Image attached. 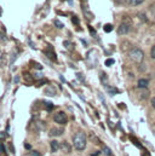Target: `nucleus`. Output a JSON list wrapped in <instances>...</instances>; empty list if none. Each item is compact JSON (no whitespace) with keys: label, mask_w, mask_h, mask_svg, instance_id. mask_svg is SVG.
Returning a JSON list of instances; mask_svg holds the SVG:
<instances>
[{"label":"nucleus","mask_w":155,"mask_h":156,"mask_svg":"<svg viewBox=\"0 0 155 156\" xmlns=\"http://www.w3.org/2000/svg\"><path fill=\"white\" fill-rule=\"evenodd\" d=\"M24 78L27 79L28 81H33V78H32V76H31L29 74H24Z\"/></svg>","instance_id":"a211bd4d"},{"label":"nucleus","mask_w":155,"mask_h":156,"mask_svg":"<svg viewBox=\"0 0 155 156\" xmlns=\"http://www.w3.org/2000/svg\"><path fill=\"white\" fill-rule=\"evenodd\" d=\"M63 132H64L63 128H51L50 132H49V134H50L51 137H57V136L63 134Z\"/></svg>","instance_id":"423d86ee"},{"label":"nucleus","mask_w":155,"mask_h":156,"mask_svg":"<svg viewBox=\"0 0 155 156\" xmlns=\"http://www.w3.org/2000/svg\"><path fill=\"white\" fill-rule=\"evenodd\" d=\"M128 56H130V58H131L133 62L141 63V62L143 61V58H144V52H143L141 48H138V47H132V48L130 50V52H128Z\"/></svg>","instance_id":"f03ea898"},{"label":"nucleus","mask_w":155,"mask_h":156,"mask_svg":"<svg viewBox=\"0 0 155 156\" xmlns=\"http://www.w3.org/2000/svg\"><path fill=\"white\" fill-rule=\"evenodd\" d=\"M114 64V59H107L106 61V66L107 67H110V66H113Z\"/></svg>","instance_id":"4468645a"},{"label":"nucleus","mask_w":155,"mask_h":156,"mask_svg":"<svg viewBox=\"0 0 155 156\" xmlns=\"http://www.w3.org/2000/svg\"><path fill=\"white\" fill-rule=\"evenodd\" d=\"M148 85H149V81L147 79H141V80H138V83H137V86L139 88H146V87H148Z\"/></svg>","instance_id":"0eeeda50"},{"label":"nucleus","mask_w":155,"mask_h":156,"mask_svg":"<svg viewBox=\"0 0 155 156\" xmlns=\"http://www.w3.org/2000/svg\"><path fill=\"white\" fill-rule=\"evenodd\" d=\"M61 149H62L63 153H66V154H70L73 148H72V145H70L68 142H62V144H61Z\"/></svg>","instance_id":"39448f33"},{"label":"nucleus","mask_w":155,"mask_h":156,"mask_svg":"<svg viewBox=\"0 0 155 156\" xmlns=\"http://www.w3.org/2000/svg\"><path fill=\"white\" fill-rule=\"evenodd\" d=\"M143 1H144V0H125V2H126L127 5H130V6H138V5H141Z\"/></svg>","instance_id":"6e6552de"},{"label":"nucleus","mask_w":155,"mask_h":156,"mask_svg":"<svg viewBox=\"0 0 155 156\" xmlns=\"http://www.w3.org/2000/svg\"><path fill=\"white\" fill-rule=\"evenodd\" d=\"M113 30V26L112 24H106L104 26V32L106 33H109V32H112Z\"/></svg>","instance_id":"f8f14e48"},{"label":"nucleus","mask_w":155,"mask_h":156,"mask_svg":"<svg viewBox=\"0 0 155 156\" xmlns=\"http://www.w3.org/2000/svg\"><path fill=\"white\" fill-rule=\"evenodd\" d=\"M51 109H52V105H51V104H47V110L51 112Z\"/></svg>","instance_id":"4be33fe9"},{"label":"nucleus","mask_w":155,"mask_h":156,"mask_svg":"<svg viewBox=\"0 0 155 156\" xmlns=\"http://www.w3.org/2000/svg\"><path fill=\"white\" fill-rule=\"evenodd\" d=\"M150 56H152V58L155 59V45L152 47V50H150Z\"/></svg>","instance_id":"dca6fc26"},{"label":"nucleus","mask_w":155,"mask_h":156,"mask_svg":"<svg viewBox=\"0 0 155 156\" xmlns=\"http://www.w3.org/2000/svg\"><path fill=\"white\" fill-rule=\"evenodd\" d=\"M150 102H152V105H153V108H155V97H154V98H152V101H150Z\"/></svg>","instance_id":"412c9836"},{"label":"nucleus","mask_w":155,"mask_h":156,"mask_svg":"<svg viewBox=\"0 0 155 156\" xmlns=\"http://www.w3.org/2000/svg\"><path fill=\"white\" fill-rule=\"evenodd\" d=\"M55 26H56L57 28H62V27H63V24H62V23H61L59 21H57V20L55 21Z\"/></svg>","instance_id":"2eb2a0df"},{"label":"nucleus","mask_w":155,"mask_h":156,"mask_svg":"<svg viewBox=\"0 0 155 156\" xmlns=\"http://www.w3.org/2000/svg\"><path fill=\"white\" fill-rule=\"evenodd\" d=\"M86 143H87V137H86L85 132L84 131H78L73 137L74 148L77 150H84L86 148Z\"/></svg>","instance_id":"f257e3e1"},{"label":"nucleus","mask_w":155,"mask_h":156,"mask_svg":"<svg viewBox=\"0 0 155 156\" xmlns=\"http://www.w3.org/2000/svg\"><path fill=\"white\" fill-rule=\"evenodd\" d=\"M53 120H55V122H57L58 125H66L67 121H68V117H67V115H66L63 112H58V113H56V114L53 115Z\"/></svg>","instance_id":"7ed1b4c3"},{"label":"nucleus","mask_w":155,"mask_h":156,"mask_svg":"<svg viewBox=\"0 0 155 156\" xmlns=\"http://www.w3.org/2000/svg\"><path fill=\"white\" fill-rule=\"evenodd\" d=\"M90 156H99V151H95V153H92Z\"/></svg>","instance_id":"6ab92c4d"},{"label":"nucleus","mask_w":155,"mask_h":156,"mask_svg":"<svg viewBox=\"0 0 155 156\" xmlns=\"http://www.w3.org/2000/svg\"><path fill=\"white\" fill-rule=\"evenodd\" d=\"M59 148H61V145L58 144V142H57V140H52V142H51V150H52L53 153H55V151H57Z\"/></svg>","instance_id":"1a4fd4ad"},{"label":"nucleus","mask_w":155,"mask_h":156,"mask_svg":"<svg viewBox=\"0 0 155 156\" xmlns=\"http://www.w3.org/2000/svg\"><path fill=\"white\" fill-rule=\"evenodd\" d=\"M26 156H41V154L39 151H35V150H31Z\"/></svg>","instance_id":"9b49d317"},{"label":"nucleus","mask_w":155,"mask_h":156,"mask_svg":"<svg viewBox=\"0 0 155 156\" xmlns=\"http://www.w3.org/2000/svg\"><path fill=\"white\" fill-rule=\"evenodd\" d=\"M130 30H131V24L127 23V22H122V23L119 26V28H117V33H119L120 35L128 34Z\"/></svg>","instance_id":"20e7f679"},{"label":"nucleus","mask_w":155,"mask_h":156,"mask_svg":"<svg viewBox=\"0 0 155 156\" xmlns=\"http://www.w3.org/2000/svg\"><path fill=\"white\" fill-rule=\"evenodd\" d=\"M72 21H73L75 24H78V23H79V20H78L77 17H73V20H72Z\"/></svg>","instance_id":"aec40b11"},{"label":"nucleus","mask_w":155,"mask_h":156,"mask_svg":"<svg viewBox=\"0 0 155 156\" xmlns=\"http://www.w3.org/2000/svg\"><path fill=\"white\" fill-rule=\"evenodd\" d=\"M24 147H26V148H27V149H32V147H31V145H29V144H24Z\"/></svg>","instance_id":"5701e85b"},{"label":"nucleus","mask_w":155,"mask_h":156,"mask_svg":"<svg viewBox=\"0 0 155 156\" xmlns=\"http://www.w3.org/2000/svg\"><path fill=\"white\" fill-rule=\"evenodd\" d=\"M0 156H7V154H6V150H5V147H4V145H0Z\"/></svg>","instance_id":"ddd939ff"},{"label":"nucleus","mask_w":155,"mask_h":156,"mask_svg":"<svg viewBox=\"0 0 155 156\" xmlns=\"http://www.w3.org/2000/svg\"><path fill=\"white\" fill-rule=\"evenodd\" d=\"M0 57H1V52H0Z\"/></svg>","instance_id":"b1692460"},{"label":"nucleus","mask_w":155,"mask_h":156,"mask_svg":"<svg viewBox=\"0 0 155 156\" xmlns=\"http://www.w3.org/2000/svg\"><path fill=\"white\" fill-rule=\"evenodd\" d=\"M102 151H103V154H106L107 156H113V154H112V150H110L108 147H104V148L102 149Z\"/></svg>","instance_id":"9d476101"},{"label":"nucleus","mask_w":155,"mask_h":156,"mask_svg":"<svg viewBox=\"0 0 155 156\" xmlns=\"http://www.w3.org/2000/svg\"><path fill=\"white\" fill-rule=\"evenodd\" d=\"M6 138V133L5 132H0V140H4Z\"/></svg>","instance_id":"f3484780"}]
</instances>
